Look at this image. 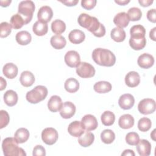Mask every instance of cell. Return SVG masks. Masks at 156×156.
Wrapping results in <instances>:
<instances>
[{
    "label": "cell",
    "instance_id": "f1b7e54d",
    "mask_svg": "<svg viewBox=\"0 0 156 156\" xmlns=\"http://www.w3.org/2000/svg\"><path fill=\"white\" fill-rule=\"evenodd\" d=\"M32 30L36 35L43 36L46 35L48 31V26L47 23L37 21L33 25Z\"/></svg>",
    "mask_w": 156,
    "mask_h": 156
},
{
    "label": "cell",
    "instance_id": "7a4b0ae2",
    "mask_svg": "<svg viewBox=\"0 0 156 156\" xmlns=\"http://www.w3.org/2000/svg\"><path fill=\"white\" fill-rule=\"evenodd\" d=\"M92 58L96 64L103 66H112L116 62V57L111 51L100 48L93 50Z\"/></svg>",
    "mask_w": 156,
    "mask_h": 156
},
{
    "label": "cell",
    "instance_id": "603a6c76",
    "mask_svg": "<svg viewBox=\"0 0 156 156\" xmlns=\"http://www.w3.org/2000/svg\"><path fill=\"white\" fill-rule=\"evenodd\" d=\"M118 124L123 129H130L134 125V118L130 114H124L119 117Z\"/></svg>",
    "mask_w": 156,
    "mask_h": 156
},
{
    "label": "cell",
    "instance_id": "f35d334b",
    "mask_svg": "<svg viewBox=\"0 0 156 156\" xmlns=\"http://www.w3.org/2000/svg\"><path fill=\"white\" fill-rule=\"evenodd\" d=\"M130 37H145V28L141 24L133 26L130 30Z\"/></svg>",
    "mask_w": 156,
    "mask_h": 156
},
{
    "label": "cell",
    "instance_id": "ac0fdd59",
    "mask_svg": "<svg viewBox=\"0 0 156 156\" xmlns=\"http://www.w3.org/2000/svg\"><path fill=\"white\" fill-rule=\"evenodd\" d=\"M129 21L130 20L129 19L127 14L124 12L117 13L113 18V23H115V24L118 27L121 29L126 27L128 26Z\"/></svg>",
    "mask_w": 156,
    "mask_h": 156
},
{
    "label": "cell",
    "instance_id": "4fadbf2b",
    "mask_svg": "<svg viewBox=\"0 0 156 156\" xmlns=\"http://www.w3.org/2000/svg\"><path fill=\"white\" fill-rule=\"evenodd\" d=\"M135 104V99L133 96L129 93L121 95L118 100L119 107L124 110L130 109Z\"/></svg>",
    "mask_w": 156,
    "mask_h": 156
},
{
    "label": "cell",
    "instance_id": "d4e9b609",
    "mask_svg": "<svg viewBox=\"0 0 156 156\" xmlns=\"http://www.w3.org/2000/svg\"><path fill=\"white\" fill-rule=\"evenodd\" d=\"M20 83L25 87H29L33 85L35 82L34 75L29 71H23L20 77Z\"/></svg>",
    "mask_w": 156,
    "mask_h": 156
},
{
    "label": "cell",
    "instance_id": "277c9868",
    "mask_svg": "<svg viewBox=\"0 0 156 156\" xmlns=\"http://www.w3.org/2000/svg\"><path fill=\"white\" fill-rule=\"evenodd\" d=\"M48 89L43 85H37L26 93L27 101L31 104H37L43 101L48 95Z\"/></svg>",
    "mask_w": 156,
    "mask_h": 156
},
{
    "label": "cell",
    "instance_id": "7c38bea8",
    "mask_svg": "<svg viewBox=\"0 0 156 156\" xmlns=\"http://www.w3.org/2000/svg\"><path fill=\"white\" fill-rule=\"evenodd\" d=\"M52 10L49 6L48 5L41 7L37 13V18L38 21L44 23L49 22L52 18Z\"/></svg>",
    "mask_w": 156,
    "mask_h": 156
},
{
    "label": "cell",
    "instance_id": "6da1fadb",
    "mask_svg": "<svg viewBox=\"0 0 156 156\" xmlns=\"http://www.w3.org/2000/svg\"><path fill=\"white\" fill-rule=\"evenodd\" d=\"M79 24L91 32L97 37H102L105 34V28L94 16L87 13H81L77 19Z\"/></svg>",
    "mask_w": 156,
    "mask_h": 156
},
{
    "label": "cell",
    "instance_id": "ee69618b",
    "mask_svg": "<svg viewBox=\"0 0 156 156\" xmlns=\"http://www.w3.org/2000/svg\"><path fill=\"white\" fill-rule=\"evenodd\" d=\"M96 0H82L81 1V5L85 9L91 10L96 6Z\"/></svg>",
    "mask_w": 156,
    "mask_h": 156
},
{
    "label": "cell",
    "instance_id": "b9f144b4",
    "mask_svg": "<svg viewBox=\"0 0 156 156\" xmlns=\"http://www.w3.org/2000/svg\"><path fill=\"white\" fill-rule=\"evenodd\" d=\"M12 26L7 22H2L0 24V36L1 38H5L8 37L12 31Z\"/></svg>",
    "mask_w": 156,
    "mask_h": 156
},
{
    "label": "cell",
    "instance_id": "8fae6325",
    "mask_svg": "<svg viewBox=\"0 0 156 156\" xmlns=\"http://www.w3.org/2000/svg\"><path fill=\"white\" fill-rule=\"evenodd\" d=\"M75 105L69 101L64 102L60 110V115L64 119H69L74 116L76 112Z\"/></svg>",
    "mask_w": 156,
    "mask_h": 156
},
{
    "label": "cell",
    "instance_id": "30bf717a",
    "mask_svg": "<svg viewBox=\"0 0 156 156\" xmlns=\"http://www.w3.org/2000/svg\"><path fill=\"white\" fill-rule=\"evenodd\" d=\"M82 125L86 131L95 130L98 127V121L96 117L92 115L88 114L83 116L81 120Z\"/></svg>",
    "mask_w": 156,
    "mask_h": 156
},
{
    "label": "cell",
    "instance_id": "3957f363",
    "mask_svg": "<svg viewBox=\"0 0 156 156\" xmlns=\"http://www.w3.org/2000/svg\"><path fill=\"white\" fill-rule=\"evenodd\" d=\"M18 143L14 138L8 137L3 140L2 149L5 156H23L26 155L24 151L18 147Z\"/></svg>",
    "mask_w": 156,
    "mask_h": 156
},
{
    "label": "cell",
    "instance_id": "74e56055",
    "mask_svg": "<svg viewBox=\"0 0 156 156\" xmlns=\"http://www.w3.org/2000/svg\"><path fill=\"white\" fill-rule=\"evenodd\" d=\"M127 16L130 21H136L141 19L142 16V12L138 7L130 8L127 12Z\"/></svg>",
    "mask_w": 156,
    "mask_h": 156
},
{
    "label": "cell",
    "instance_id": "7bdbcfd3",
    "mask_svg": "<svg viewBox=\"0 0 156 156\" xmlns=\"http://www.w3.org/2000/svg\"><path fill=\"white\" fill-rule=\"evenodd\" d=\"M0 129H2L9 124L10 117L8 113L4 110L0 111Z\"/></svg>",
    "mask_w": 156,
    "mask_h": 156
},
{
    "label": "cell",
    "instance_id": "e0dca14e",
    "mask_svg": "<svg viewBox=\"0 0 156 156\" xmlns=\"http://www.w3.org/2000/svg\"><path fill=\"white\" fill-rule=\"evenodd\" d=\"M140 82V76L136 71L129 72L125 77V83L129 87H135Z\"/></svg>",
    "mask_w": 156,
    "mask_h": 156
},
{
    "label": "cell",
    "instance_id": "836d02e7",
    "mask_svg": "<svg viewBox=\"0 0 156 156\" xmlns=\"http://www.w3.org/2000/svg\"><path fill=\"white\" fill-rule=\"evenodd\" d=\"M66 29V24L61 20H55L51 24L52 31L57 35H60L65 32Z\"/></svg>",
    "mask_w": 156,
    "mask_h": 156
},
{
    "label": "cell",
    "instance_id": "d590c367",
    "mask_svg": "<svg viewBox=\"0 0 156 156\" xmlns=\"http://www.w3.org/2000/svg\"><path fill=\"white\" fill-rule=\"evenodd\" d=\"M101 139L105 144H111L115 139V134L110 129H105L101 133Z\"/></svg>",
    "mask_w": 156,
    "mask_h": 156
},
{
    "label": "cell",
    "instance_id": "ba28073f",
    "mask_svg": "<svg viewBox=\"0 0 156 156\" xmlns=\"http://www.w3.org/2000/svg\"><path fill=\"white\" fill-rule=\"evenodd\" d=\"M58 138L57 131L52 127H47L41 132V139L48 145H52L56 143Z\"/></svg>",
    "mask_w": 156,
    "mask_h": 156
},
{
    "label": "cell",
    "instance_id": "8992f818",
    "mask_svg": "<svg viewBox=\"0 0 156 156\" xmlns=\"http://www.w3.org/2000/svg\"><path fill=\"white\" fill-rule=\"evenodd\" d=\"M95 69L91 64L82 62L76 67L77 74L82 78L92 77L95 74Z\"/></svg>",
    "mask_w": 156,
    "mask_h": 156
},
{
    "label": "cell",
    "instance_id": "cb8c5ba5",
    "mask_svg": "<svg viewBox=\"0 0 156 156\" xmlns=\"http://www.w3.org/2000/svg\"><path fill=\"white\" fill-rule=\"evenodd\" d=\"M94 140V135L90 131H85L78 138L79 144L82 147H88L91 145Z\"/></svg>",
    "mask_w": 156,
    "mask_h": 156
},
{
    "label": "cell",
    "instance_id": "bcb514c9",
    "mask_svg": "<svg viewBox=\"0 0 156 156\" xmlns=\"http://www.w3.org/2000/svg\"><path fill=\"white\" fill-rule=\"evenodd\" d=\"M147 18L152 23H155L156 22V10L155 9H152L148 10L147 12Z\"/></svg>",
    "mask_w": 156,
    "mask_h": 156
},
{
    "label": "cell",
    "instance_id": "4dcf8cb0",
    "mask_svg": "<svg viewBox=\"0 0 156 156\" xmlns=\"http://www.w3.org/2000/svg\"><path fill=\"white\" fill-rule=\"evenodd\" d=\"M112 85L107 81H99L96 82L94 86V90L98 93H106L111 91Z\"/></svg>",
    "mask_w": 156,
    "mask_h": 156
},
{
    "label": "cell",
    "instance_id": "d6986e66",
    "mask_svg": "<svg viewBox=\"0 0 156 156\" xmlns=\"http://www.w3.org/2000/svg\"><path fill=\"white\" fill-rule=\"evenodd\" d=\"M130 46L134 50H141L146 44L145 37H130L129 39Z\"/></svg>",
    "mask_w": 156,
    "mask_h": 156
},
{
    "label": "cell",
    "instance_id": "f5cc1de1",
    "mask_svg": "<svg viewBox=\"0 0 156 156\" xmlns=\"http://www.w3.org/2000/svg\"><path fill=\"white\" fill-rule=\"evenodd\" d=\"M115 2L116 3V4H119V5H126V4H128V3H129L130 2V1L129 0H115Z\"/></svg>",
    "mask_w": 156,
    "mask_h": 156
},
{
    "label": "cell",
    "instance_id": "484cf974",
    "mask_svg": "<svg viewBox=\"0 0 156 156\" xmlns=\"http://www.w3.org/2000/svg\"><path fill=\"white\" fill-rule=\"evenodd\" d=\"M18 94L17 93L12 90H7L4 94V101L5 104L9 107L14 106L18 102Z\"/></svg>",
    "mask_w": 156,
    "mask_h": 156
},
{
    "label": "cell",
    "instance_id": "ab89813d",
    "mask_svg": "<svg viewBox=\"0 0 156 156\" xmlns=\"http://www.w3.org/2000/svg\"><path fill=\"white\" fill-rule=\"evenodd\" d=\"M152 126L151 121L149 118L146 117L141 118L138 122V128L141 132L148 131Z\"/></svg>",
    "mask_w": 156,
    "mask_h": 156
},
{
    "label": "cell",
    "instance_id": "83f0119b",
    "mask_svg": "<svg viewBox=\"0 0 156 156\" xmlns=\"http://www.w3.org/2000/svg\"><path fill=\"white\" fill-rule=\"evenodd\" d=\"M50 43L54 49H61L66 46V41L64 37L60 35H55L51 38Z\"/></svg>",
    "mask_w": 156,
    "mask_h": 156
},
{
    "label": "cell",
    "instance_id": "d6a6232c",
    "mask_svg": "<svg viewBox=\"0 0 156 156\" xmlns=\"http://www.w3.org/2000/svg\"><path fill=\"white\" fill-rule=\"evenodd\" d=\"M65 90L69 93H75L79 88V83L77 80L74 78L70 77L66 80L64 84Z\"/></svg>",
    "mask_w": 156,
    "mask_h": 156
},
{
    "label": "cell",
    "instance_id": "f546056e",
    "mask_svg": "<svg viewBox=\"0 0 156 156\" xmlns=\"http://www.w3.org/2000/svg\"><path fill=\"white\" fill-rule=\"evenodd\" d=\"M29 132L26 128H20L15 133L14 138L16 141L21 144L25 143L29 138Z\"/></svg>",
    "mask_w": 156,
    "mask_h": 156
},
{
    "label": "cell",
    "instance_id": "ffe728a7",
    "mask_svg": "<svg viewBox=\"0 0 156 156\" xmlns=\"http://www.w3.org/2000/svg\"><path fill=\"white\" fill-rule=\"evenodd\" d=\"M63 105L62 99L57 95L52 96L48 102V109L52 112H57L60 111Z\"/></svg>",
    "mask_w": 156,
    "mask_h": 156
},
{
    "label": "cell",
    "instance_id": "1f68e13d",
    "mask_svg": "<svg viewBox=\"0 0 156 156\" xmlns=\"http://www.w3.org/2000/svg\"><path fill=\"white\" fill-rule=\"evenodd\" d=\"M111 38L116 42H122L123 41L126 37V32L124 29L116 27L113 28L110 33Z\"/></svg>",
    "mask_w": 156,
    "mask_h": 156
},
{
    "label": "cell",
    "instance_id": "816d5d0a",
    "mask_svg": "<svg viewBox=\"0 0 156 156\" xmlns=\"http://www.w3.org/2000/svg\"><path fill=\"white\" fill-rule=\"evenodd\" d=\"M0 80H1V88H0V90L2 91L3 90L4 88H5L6 85H7V83H6V80L5 79H4V78L2 77H0Z\"/></svg>",
    "mask_w": 156,
    "mask_h": 156
},
{
    "label": "cell",
    "instance_id": "7402d4cb",
    "mask_svg": "<svg viewBox=\"0 0 156 156\" xmlns=\"http://www.w3.org/2000/svg\"><path fill=\"white\" fill-rule=\"evenodd\" d=\"M85 38V34L79 29H74L71 30L68 35L69 40L73 44H80L84 41Z\"/></svg>",
    "mask_w": 156,
    "mask_h": 156
},
{
    "label": "cell",
    "instance_id": "7dc6e473",
    "mask_svg": "<svg viewBox=\"0 0 156 156\" xmlns=\"http://www.w3.org/2000/svg\"><path fill=\"white\" fill-rule=\"evenodd\" d=\"M60 2L63 3L66 6L69 7H72V6H75L79 2L78 0H66V1H59Z\"/></svg>",
    "mask_w": 156,
    "mask_h": 156
},
{
    "label": "cell",
    "instance_id": "52a82bcc",
    "mask_svg": "<svg viewBox=\"0 0 156 156\" xmlns=\"http://www.w3.org/2000/svg\"><path fill=\"white\" fill-rule=\"evenodd\" d=\"M156 108L155 101L153 99L145 98L142 99L138 105V110L143 115H149L154 113Z\"/></svg>",
    "mask_w": 156,
    "mask_h": 156
},
{
    "label": "cell",
    "instance_id": "9a60e30c",
    "mask_svg": "<svg viewBox=\"0 0 156 156\" xmlns=\"http://www.w3.org/2000/svg\"><path fill=\"white\" fill-rule=\"evenodd\" d=\"M68 131L71 136L74 137H79L84 133L85 129L82 125L81 121H74L69 124Z\"/></svg>",
    "mask_w": 156,
    "mask_h": 156
},
{
    "label": "cell",
    "instance_id": "4316f807",
    "mask_svg": "<svg viewBox=\"0 0 156 156\" xmlns=\"http://www.w3.org/2000/svg\"><path fill=\"white\" fill-rule=\"evenodd\" d=\"M15 39L17 43L20 45H27L31 41L32 37L29 32L22 30L16 34Z\"/></svg>",
    "mask_w": 156,
    "mask_h": 156
},
{
    "label": "cell",
    "instance_id": "5bb4252c",
    "mask_svg": "<svg viewBox=\"0 0 156 156\" xmlns=\"http://www.w3.org/2000/svg\"><path fill=\"white\" fill-rule=\"evenodd\" d=\"M137 63L141 68L148 69L153 66L154 63V58L149 54L144 53L138 57Z\"/></svg>",
    "mask_w": 156,
    "mask_h": 156
},
{
    "label": "cell",
    "instance_id": "2e32d148",
    "mask_svg": "<svg viewBox=\"0 0 156 156\" xmlns=\"http://www.w3.org/2000/svg\"><path fill=\"white\" fill-rule=\"evenodd\" d=\"M136 146V151L140 155L149 156L151 154V144L147 140L144 139L139 140Z\"/></svg>",
    "mask_w": 156,
    "mask_h": 156
},
{
    "label": "cell",
    "instance_id": "f6af8a7d",
    "mask_svg": "<svg viewBox=\"0 0 156 156\" xmlns=\"http://www.w3.org/2000/svg\"><path fill=\"white\" fill-rule=\"evenodd\" d=\"M33 156H38V155H46V151L43 146L41 145H37L34 147L32 152Z\"/></svg>",
    "mask_w": 156,
    "mask_h": 156
},
{
    "label": "cell",
    "instance_id": "5b68a950",
    "mask_svg": "<svg viewBox=\"0 0 156 156\" xmlns=\"http://www.w3.org/2000/svg\"><path fill=\"white\" fill-rule=\"evenodd\" d=\"M35 9V4L32 1H23L20 2L18 12L24 19L25 24H28L32 20Z\"/></svg>",
    "mask_w": 156,
    "mask_h": 156
},
{
    "label": "cell",
    "instance_id": "f907efd6",
    "mask_svg": "<svg viewBox=\"0 0 156 156\" xmlns=\"http://www.w3.org/2000/svg\"><path fill=\"white\" fill-rule=\"evenodd\" d=\"M155 30H156V27H154L149 32V37L153 41L156 40V39H155Z\"/></svg>",
    "mask_w": 156,
    "mask_h": 156
},
{
    "label": "cell",
    "instance_id": "681fc988",
    "mask_svg": "<svg viewBox=\"0 0 156 156\" xmlns=\"http://www.w3.org/2000/svg\"><path fill=\"white\" fill-rule=\"evenodd\" d=\"M134 152L131 149H126L124 152L121 154V155H130V156H135Z\"/></svg>",
    "mask_w": 156,
    "mask_h": 156
},
{
    "label": "cell",
    "instance_id": "c3c4849f",
    "mask_svg": "<svg viewBox=\"0 0 156 156\" xmlns=\"http://www.w3.org/2000/svg\"><path fill=\"white\" fill-rule=\"evenodd\" d=\"M138 2L140 3V5L145 7L151 5L153 2V1L152 0H139Z\"/></svg>",
    "mask_w": 156,
    "mask_h": 156
},
{
    "label": "cell",
    "instance_id": "44dd1931",
    "mask_svg": "<svg viewBox=\"0 0 156 156\" xmlns=\"http://www.w3.org/2000/svg\"><path fill=\"white\" fill-rule=\"evenodd\" d=\"M18 67L13 63H7L4 66L2 72L4 75L8 79H14L18 74Z\"/></svg>",
    "mask_w": 156,
    "mask_h": 156
},
{
    "label": "cell",
    "instance_id": "8d00e7d4",
    "mask_svg": "<svg viewBox=\"0 0 156 156\" xmlns=\"http://www.w3.org/2000/svg\"><path fill=\"white\" fill-rule=\"evenodd\" d=\"M10 24L13 29H19L25 25V21L23 17L18 13L11 17Z\"/></svg>",
    "mask_w": 156,
    "mask_h": 156
},
{
    "label": "cell",
    "instance_id": "9c48e42d",
    "mask_svg": "<svg viewBox=\"0 0 156 156\" xmlns=\"http://www.w3.org/2000/svg\"><path fill=\"white\" fill-rule=\"evenodd\" d=\"M65 62L71 68H76L80 63V57L79 53L76 51H68L64 57Z\"/></svg>",
    "mask_w": 156,
    "mask_h": 156
},
{
    "label": "cell",
    "instance_id": "db71d44e",
    "mask_svg": "<svg viewBox=\"0 0 156 156\" xmlns=\"http://www.w3.org/2000/svg\"><path fill=\"white\" fill-rule=\"evenodd\" d=\"M11 1L10 0H6V1H2V0H1V1H0V2H1V5L2 6V7H7V6H9V5H10V4L11 3Z\"/></svg>",
    "mask_w": 156,
    "mask_h": 156
},
{
    "label": "cell",
    "instance_id": "e575fe53",
    "mask_svg": "<svg viewBox=\"0 0 156 156\" xmlns=\"http://www.w3.org/2000/svg\"><path fill=\"white\" fill-rule=\"evenodd\" d=\"M102 123L106 126H110L113 124L115 120L114 113L110 111H105L101 117Z\"/></svg>",
    "mask_w": 156,
    "mask_h": 156
},
{
    "label": "cell",
    "instance_id": "11a10c76",
    "mask_svg": "<svg viewBox=\"0 0 156 156\" xmlns=\"http://www.w3.org/2000/svg\"><path fill=\"white\" fill-rule=\"evenodd\" d=\"M155 129H154L153 131H152V133H151V136L152 137V138L153 139V140L155 141V139L154 138V137L155 136Z\"/></svg>",
    "mask_w": 156,
    "mask_h": 156
},
{
    "label": "cell",
    "instance_id": "60d3db41",
    "mask_svg": "<svg viewBox=\"0 0 156 156\" xmlns=\"http://www.w3.org/2000/svg\"><path fill=\"white\" fill-rule=\"evenodd\" d=\"M140 140V136L136 132H131L126 136V143L131 146H136Z\"/></svg>",
    "mask_w": 156,
    "mask_h": 156
}]
</instances>
